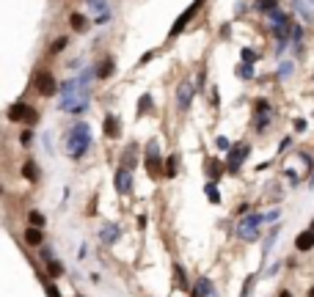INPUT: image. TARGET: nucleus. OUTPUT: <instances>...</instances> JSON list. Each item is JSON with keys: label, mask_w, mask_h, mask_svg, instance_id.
Masks as SVG:
<instances>
[{"label": "nucleus", "mask_w": 314, "mask_h": 297, "mask_svg": "<svg viewBox=\"0 0 314 297\" xmlns=\"http://www.w3.org/2000/svg\"><path fill=\"white\" fill-rule=\"evenodd\" d=\"M259 223H264L262 215H248V218H243V223L237 226V237L246 239V242H254L259 237Z\"/></svg>", "instance_id": "2"}, {"label": "nucleus", "mask_w": 314, "mask_h": 297, "mask_svg": "<svg viewBox=\"0 0 314 297\" xmlns=\"http://www.w3.org/2000/svg\"><path fill=\"white\" fill-rule=\"evenodd\" d=\"M306 3H309V0H295V6H297V9H300V14L312 19V11H309V9H312V6H306Z\"/></svg>", "instance_id": "26"}, {"label": "nucleus", "mask_w": 314, "mask_h": 297, "mask_svg": "<svg viewBox=\"0 0 314 297\" xmlns=\"http://www.w3.org/2000/svg\"><path fill=\"white\" fill-rule=\"evenodd\" d=\"M116 190H119L121 195H127L130 190H132V171H127V168H119L116 171Z\"/></svg>", "instance_id": "8"}, {"label": "nucleus", "mask_w": 314, "mask_h": 297, "mask_svg": "<svg viewBox=\"0 0 314 297\" xmlns=\"http://www.w3.org/2000/svg\"><path fill=\"white\" fill-rule=\"evenodd\" d=\"M146 110H149V94L141 99V108H138V113H146Z\"/></svg>", "instance_id": "32"}, {"label": "nucleus", "mask_w": 314, "mask_h": 297, "mask_svg": "<svg viewBox=\"0 0 314 297\" xmlns=\"http://www.w3.org/2000/svg\"><path fill=\"white\" fill-rule=\"evenodd\" d=\"M174 281H177V286H179V289H187L185 270H182V267H174Z\"/></svg>", "instance_id": "20"}, {"label": "nucleus", "mask_w": 314, "mask_h": 297, "mask_svg": "<svg viewBox=\"0 0 314 297\" xmlns=\"http://www.w3.org/2000/svg\"><path fill=\"white\" fill-rule=\"evenodd\" d=\"M9 121H25L28 127H33L36 121H39V113L25 102H14L9 108Z\"/></svg>", "instance_id": "3"}, {"label": "nucleus", "mask_w": 314, "mask_h": 297, "mask_svg": "<svg viewBox=\"0 0 314 297\" xmlns=\"http://www.w3.org/2000/svg\"><path fill=\"white\" fill-rule=\"evenodd\" d=\"M47 272L52 278H58V275H64V267H61V262H47Z\"/></svg>", "instance_id": "22"}, {"label": "nucleus", "mask_w": 314, "mask_h": 297, "mask_svg": "<svg viewBox=\"0 0 314 297\" xmlns=\"http://www.w3.org/2000/svg\"><path fill=\"white\" fill-rule=\"evenodd\" d=\"M309 297H314V286H312V289H309Z\"/></svg>", "instance_id": "38"}, {"label": "nucleus", "mask_w": 314, "mask_h": 297, "mask_svg": "<svg viewBox=\"0 0 314 297\" xmlns=\"http://www.w3.org/2000/svg\"><path fill=\"white\" fill-rule=\"evenodd\" d=\"M270 113V105L267 102H256V119H262V116H267Z\"/></svg>", "instance_id": "27"}, {"label": "nucleus", "mask_w": 314, "mask_h": 297, "mask_svg": "<svg viewBox=\"0 0 314 297\" xmlns=\"http://www.w3.org/2000/svg\"><path fill=\"white\" fill-rule=\"evenodd\" d=\"M215 146H218V149H221V152H231V143H229V138H218V141H215Z\"/></svg>", "instance_id": "28"}, {"label": "nucleus", "mask_w": 314, "mask_h": 297, "mask_svg": "<svg viewBox=\"0 0 314 297\" xmlns=\"http://www.w3.org/2000/svg\"><path fill=\"white\" fill-rule=\"evenodd\" d=\"M64 47H66V36H61V39H55V42H52V47H50V52L55 55V52H61Z\"/></svg>", "instance_id": "25"}, {"label": "nucleus", "mask_w": 314, "mask_h": 297, "mask_svg": "<svg viewBox=\"0 0 314 297\" xmlns=\"http://www.w3.org/2000/svg\"><path fill=\"white\" fill-rule=\"evenodd\" d=\"M237 75L243 77V80H251V77H254V69H251V63H240V66H237Z\"/></svg>", "instance_id": "21"}, {"label": "nucleus", "mask_w": 314, "mask_h": 297, "mask_svg": "<svg viewBox=\"0 0 314 297\" xmlns=\"http://www.w3.org/2000/svg\"><path fill=\"white\" fill-rule=\"evenodd\" d=\"M19 143H22V146H31V132H28V129L19 135Z\"/></svg>", "instance_id": "33"}, {"label": "nucleus", "mask_w": 314, "mask_h": 297, "mask_svg": "<svg viewBox=\"0 0 314 297\" xmlns=\"http://www.w3.org/2000/svg\"><path fill=\"white\" fill-rule=\"evenodd\" d=\"M116 239H119V226H116V223H108V226L102 229V242L111 245V242H116Z\"/></svg>", "instance_id": "13"}, {"label": "nucleus", "mask_w": 314, "mask_h": 297, "mask_svg": "<svg viewBox=\"0 0 314 297\" xmlns=\"http://www.w3.org/2000/svg\"><path fill=\"white\" fill-rule=\"evenodd\" d=\"M42 256H44V262H55V259H52V250H50V248H44Z\"/></svg>", "instance_id": "34"}, {"label": "nucleus", "mask_w": 314, "mask_h": 297, "mask_svg": "<svg viewBox=\"0 0 314 297\" xmlns=\"http://www.w3.org/2000/svg\"><path fill=\"white\" fill-rule=\"evenodd\" d=\"M22 176L31 179V182H36V179H39V168H36L33 160H25V165H22Z\"/></svg>", "instance_id": "18"}, {"label": "nucleus", "mask_w": 314, "mask_h": 297, "mask_svg": "<svg viewBox=\"0 0 314 297\" xmlns=\"http://www.w3.org/2000/svg\"><path fill=\"white\" fill-rule=\"evenodd\" d=\"M69 25H72V31H88V17H83V14H72L69 17Z\"/></svg>", "instance_id": "15"}, {"label": "nucleus", "mask_w": 314, "mask_h": 297, "mask_svg": "<svg viewBox=\"0 0 314 297\" xmlns=\"http://www.w3.org/2000/svg\"><path fill=\"white\" fill-rule=\"evenodd\" d=\"M240 55H243V61H246V63H254V61H256V52L254 50H243Z\"/></svg>", "instance_id": "30"}, {"label": "nucleus", "mask_w": 314, "mask_h": 297, "mask_svg": "<svg viewBox=\"0 0 314 297\" xmlns=\"http://www.w3.org/2000/svg\"><path fill=\"white\" fill-rule=\"evenodd\" d=\"M146 171H149V176H157L160 173V149H157V141L146 146Z\"/></svg>", "instance_id": "5"}, {"label": "nucleus", "mask_w": 314, "mask_h": 297, "mask_svg": "<svg viewBox=\"0 0 314 297\" xmlns=\"http://www.w3.org/2000/svg\"><path fill=\"white\" fill-rule=\"evenodd\" d=\"M113 69H116V61H113V58H105L99 66H97V77H99V80H108V77L113 75Z\"/></svg>", "instance_id": "12"}, {"label": "nucleus", "mask_w": 314, "mask_h": 297, "mask_svg": "<svg viewBox=\"0 0 314 297\" xmlns=\"http://www.w3.org/2000/svg\"><path fill=\"white\" fill-rule=\"evenodd\" d=\"M28 220H31V226H36V229H42L44 223H47V220H44V215L36 212V209H33V212H28Z\"/></svg>", "instance_id": "19"}, {"label": "nucleus", "mask_w": 314, "mask_h": 297, "mask_svg": "<svg viewBox=\"0 0 314 297\" xmlns=\"http://www.w3.org/2000/svg\"><path fill=\"white\" fill-rule=\"evenodd\" d=\"M165 162H168V165H165V173H168V176H177V154H174V157H168V160H165Z\"/></svg>", "instance_id": "24"}, {"label": "nucleus", "mask_w": 314, "mask_h": 297, "mask_svg": "<svg viewBox=\"0 0 314 297\" xmlns=\"http://www.w3.org/2000/svg\"><path fill=\"white\" fill-rule=\"evenodd\" d=\"M88 146H91V129H88L85 121H77L66 135V154L72 160H80L88 152Z\"/></svg>", "instance_id": "1"}, {"label": "nucleus", "mask_w": 314, "mask_h": 297, "mask_svg": "<svg viewBox=\"0 0 314 297\" xmlns=\"http://www.w3.org/2000/svg\"><path fill=\"white\" fill-rule=\"evenodd\" d=\"M47 295H50V297H61V295H58V289L52 286V283H47Z\"/></svg>", "instance_id": "35"}, {"label": "nucleus", "mask_w": 314, "mask_h": 297, "mask_svg": "<svg viewBox=\"0 0 314 297\" xmlns=\"http://www.w3.org/2000/svg\"><path fill=\"white\" fill-rule=\"evenodd\" d=\"M198 9H201V0H196L193 6H190V9H187L185 14H182V17L177 19V22H174V28H171V36H177V33H182V28H185L187 22H190V19H193V14H196V11H198Z\"/></svg>", "instance_id": "9"}, {"label": "nucleus", "mask_w": 314, "mask_h": 297, "mask_svg": "<svg viewBox=\"0 0 314 297\" xmlns=\"http://www.w3.org/2000/svg\"><path fill=\"white\" fill-rule=\"evenodd\" d=\"M135 152H138V146L132 143V146H127L124 149V157H121V162H124V168H135Z\"/></svg>", "instance_id": "16"}, {"label": "nucleus", "mask_w": 314, "mask_h": 297, "mask_svg": "<svg viewBox=\"0 0 314 297\" xmlns=\"http://www.w3.org/2000/svg\"><path fill=\"white\" fill-rule=\"evenodd\" d=\"M207 195H210V201H213V204H221V193L215 190V182H210V185H207Z\"/></svg>", "instance_id": "23"}, {"label": "nucleus", "mask_w": 314, "mask_h": 297, "mask_svg": "<svg viewBox=\"0 0 314 297\" xmlns=\"http://www.w3.org/2000/svg\"><path fill=\"white\" fill-rule=\"evenodd\" d=\"M295 129H297V132H303V129H306V121L297 119V121H295Z\"/></svg>", "instance_id": "36"}, {"label": "nucleus", "mask_w": 314, "mask_h": 297, "mask_svg": "<svg viewBox=\"0 0 314 297\" xmlns=\"http://www.w3.org/2000/svg\"><path fill=\"white\" fill-rule=\"evenodd\" d=\"M279 297H292V292H287V289H284V292H281Z\"/></svg>", "instance_id": "37"}, {"label": "nucleus", "mask_w": 314, "mask_h": 297, "mask_svg": "<svg viewBox=\"0 0 314 297\" xmlns=\"http://www.w3.org/2000/svg\"><path fill=\"white\" fill-rule=\"evenodd\" d=\"M207 168H210V173H213V176H221V173H223V165H218L215 160H210V165H207Z\"/></svg>", "instance_id": "29"}, {"label": "nucleus", "mask_w": 314, "mask_h": 297, "mask_svg": "<svg viewBox=\"0 0 314 297\" xmlns=\"http://www.w3.org/2000/svg\"><path fill=\"white\" fill-rule=\"evenodd\" d=\"M190 102H193V85H190V83H179V88H177V108H179V110H187Z\"/></svg>", "instance_id": "7"}, {"label": "nucleus", "mask_w": 314, "mask_h": 297, "mask_svg": "<svg viewBox=\"0 0 314 297\" xmlns=\"http://www.w3.org/2000/svg\"><path fill=\"white\" fill-rule=\"evenodd\" d=\"M292 75V63H281V69H279V77H289Z\"/></svg>", "instance_id": "31"}, {"label": "nucleus", "mask_w": 314, "mask_h": 297, "mask_svg": "<svg viewBox=\"0 0 314 297\" xmlns=\"http://www.w3.org/2000/svg\"><path fill=\"white\" fill-rule=\"evenodd\" d=\"M295 248H297V250H303V253H306V250H312V248H314V231H303V234H297V237H295Z\"/></svg>", "instance_id": "11"}, {"label": "nucleus", "mask_w": 314, "mask_h": 297, "mask_svg": "<svg viewBox=\"0 0 314 297\" xmlns=\"http://www.w3.org/2000/svg\"><path fill=\"white\" fill-rule=\"evenodd\" d=\"M246 154H248V146H237V149H231V152H229V171H240V162H243Z\"/></svg>", "instance_id": "10"}, {"label": "nucleus", "mask_w": 314, "mask_h": 297, "mask_svg": "<svg viewBox=\"0 0 314 297\" xmlns=\"http://www.w3.org/2000/svg\"><path fill=\"white\" fill-rule=\"evenodd\" d=\"M33 85H36V91L42 94V96H52L55 88H58V85H55V77H52L50 72H39L36 80H33Z\"/></svg>", "instance_id": "4"}, {"label": "nucleus", "mask_w": 314, "mask_h": 297, "mask_svg": "<svg viewBox=\"0 0 314 297\" xmlns=\"http://www.w3.org/2000/svg\"><path fill=\"white\" fill-rule=\"evenodd\" d=\"M42 239H44V234H42V229H36V226H31V229H25V242L28 245H42Z\"/></svg>", "instance_id": "14"}, {"label": "nucleus", "mask_w": 314, "mask_h": 297, "mask_svg": "<svg viewBox=\"0 0 314 297\" xmlns=\"http://www.w3.org/2000/svg\"><path fill=\"white\" fill-rule=\"evenodd\" d=\"M309 231H314V220H312V229H309Z\"/></svg>", "instance_id": "39"}, {"label": "nucleus", "mask_w": 314, "mask_h": 297, "mask_svg": "<svg viewBox=\"0 0 314 297\" xmlns=\"http://www.w3.org/2000/svg\"><path fill=\"white\" fill-rule=\"evenodd\" d=\"M121 132V127H119V119L116 116H108L105 119V135H111V138H116Z\"/></svg>", "instance_id": "17"}, {"label": "nucleus", "mask_w": 314, "mask_h": 297, "mask_svg": "<svg viewBox=\"0 0 314 297\" xmlns=\"http://www.w3.org/2000/svg\"><path fill=\"white\" fill-rule=\"evenodd\" d=\"M193 297H218V289H215V283L210 278H198L193 286Z\"/></svg>", "instance_id": "6"}]
</instances>
